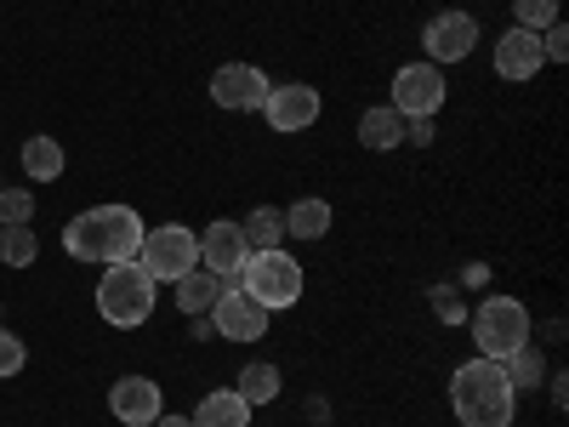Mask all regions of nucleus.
<instances>
[{"instance_id": "nucleus-1", "label": "nucleus", "mask_w": 569, "mask_h": 427, "mask_svg": "<svg viewBox=\"0 0 569 427\" xmlns=\"http://www.w3.org/2000/svg\"><path fill=\"white\" fill-rule=\"evenodd\" d=\"M142 217L131 206H91L80 217H69L63 228V251L74 262H131L142 246Z\"/></svg>"}, {"instance_id": "nucleus-2", "label": "nucleus", "mask_w": 569, "mask_h": 427, "mask_svg": "<svg viewBox=\"0 0 569 427\" xmlns=\"http://www.w3.org/2000/svg\"><path fill=\"white\" fill-rule=\"evenodd\" d=\"M450 405H456V421L461 427H512V405H518V388L507 383L501 359H467L456 365L450 376Z\"/></svg>"}, {"instance_id": "nucleus-3", "label": "nucleus", "mask_w": 569, "mask_h": 427, "mask_svg": "<svg viewBox=\"0 0 569 427\" xmlns=\"http://www.w3.org/2000/svg\"><path fill=\"white\" fill-rule=\"evenodd\" d=\"M240 291L251 297V302H262L268 314L273 308H291V302H302V291H308V274H302V262L284 251V246H273V251H251L246 262H240Z\"/></svg>"}, {"instance_id": "nucleus-4", "label": "nucleus", "mask_w": 569, "mask_h": 427, "mask_svg": "<svg viewBox=\"0 0 569 427\" xmlns=\"http://www.w3.org/2000/svg\"><path fill=\"white\" fill-rule=\"evenodd\" d=\"M467 325H472V348L485 359H507L530 342V308L518 297H485L467 314Z\"/></svg>"}, {"instance_id": "nucleus-5", "label": "nucleus", "mask_w": 569, "mask_h": 427, "mask_svg": "<svg viewBox=\"0 0 569 427\" xmlns=\"http://www.w3.org/2000/svg\"><path fill=\"white\" fill-rule=\"evenodd\" d=\"M98 314L120 330H137L142 319L154 314V279L142 274L137 262H109L103 285H98Z\"/></svg>"}, {"instance_id": "nucleus-6", "label": "nucleus", "mask_w": 569, "mask_h": 427, "mask_svg": "<svg viewBox=\"0 0 569 427\" xmlns=\"http://www.w3.org/2000/svg\"><path fill=\"white\" fill-rule=\"evenodd\" d=\"M131 262L149 274L154 285H177L182 274L200 268V234H194V228H177V222H171V228H149Z\"/></svg>"}, {"instance_id": "nucleus-7", "label": "nucleus", "mask_w": 569, "mask_h": 427, "mask_svg": "<svg viewBox=\"0 0 569 427\" xmlns=\"http://www.w3.org/2000/svg\"><path fill=\"white\" fill-rule=\"evenodd\" d=\"M445 69L439 63H410V69H399L393 75V109L405 115V120H433L439 109H445Z\"/></svg>"}, {"instance_id": "nucleus-8", "label": "nucleus", "mask_w": 569, "mask_h": 427, "mask_svg": "<svg viewBox=\"0 0 569 427\" xmlns=\"http://www.w3.org/2000/svg\"><path fill=\"white\" fill-rule=\"evenodd\" d=\"M211 319H217V337H228V342H262L268 337V308L251 302L240 285H222Z\"/></svg>"}, {"instance_id": "nucleus-9", "label": "nucleus", "mask_w": 569, "mask_h": 427, "mask_svg": "<svg viewBox=\"0 0 569 427\" xmlns=\"http://www.w3.org/2000/svg\"><path fill=\"white\" fill-rule=\"evenodd\" d=\"M211 98H217V109H233V115L262 109L268 103V75L251 69V63H222L211 75Z\"/></svg>"}, {"instance_id": "nucleus-10", "label": "nucleus", "mask_w": 569, "mask_h": 427, "mask_svg": "<svg viewBox=\"0 0 569 427\" xmlns=\"http://www.w3.org/2000/svg\"><path fill=\"white\" fill-rule=\"evenodd\" d=\"M427 63H461L472 46H479V23H472V12H445V18H433L427 23Z\"/></svg>"}, {"instance_id": "nucleus-11", "label": "nucleus", "mask_w": 569, "mask_h": 427, "mask_svg": "<svg viewBox=\"0 0 569 427\" xmlns=\"http://www.w3.org/2000/svg\"><path fill=\"white\" fill-rule=\"evenodd\" d=\"M547 69V58H541V29H507L501 40H496V75L501 80H536Z\"/></svg>"}, {"instance_id": "nucleus-12", "label": "nucleus", "mask_w": 569, "mask_h": 427, "mask_svg": "<svg viewBox=\"0 0 569 427\" xmlns=\"http://www.w3.org/2000/svg\"><path fill=\"white\" fill-rule=\"evenodd\" d=\"M262 115L273 131H308L319 120V91L313 86H268Z\"/></svg>"}, {"instance_id": "nucleus-13", "label": "nucleus", "mask_w": 569, "mask_h": 427, "mask_svg": "<svg viewBox=\"0 0 569 427\" xmlns=\"http://www.w3.org/2000/svg\"><path fill=\"white\" fill-rule=\"evenodd\" d=\"M246 257H251V246H246L240 222H211V228L200 234V268H206V274H217V279H233Z\"/></svg>"}, {"instance_id": "nucleus-14", "label": "nucleus", "mask_w": 569, "mask_h": 427, "mask_svg": "<svg viewBox=\"0 0 569 427\" xmlns=\"http://www.w3.org/2000/svg\"><path fill=\"white\" fill-rule=\"evenodd\" d=\"M109 410L126 427H149L160 416V388L149 383V376H120V383L109 388Z\"/></svg>"}, {"instance_id": "nucleus-15", "label": "nucleus", "mask_w": 569, "mask_h": 427, "mask_svg": "<svg viewBox=\"0 0 569 427\" xmlns=\"http://www.w3.org/2000/svg\"><path fill=\"white\" fill-rule=\"evenodd\" d=\"M194 427H251V405L233 394V388H217V394H206L200 399V410L188 416Z\"/></svg>"}, {"instance_id": "nucleus-16", "label": "nucleus", "mask_w": 569, "mask_h": 427, "mask_svg": "<svg viewBox=\"0 0 569 427\" xmlns=\"http://www.w3.org/2000/svg\"><path fill=\"white\" fill-rule=\"evenodd\" d=\"M359 142L365 149H376V155H388V149H399L405 142V115L388 103V109H365V120H359Z\"/></svg>"}, {"instance_id": "nucleus-17", "label": "nucleus", "mask_w": 569, "mask_h": 427, "mask_svg": "<svg viewBox=\"0 0 569 427\" xmlns=\"http://www.w3.org/2000/svg\"><path fill=\"white\" fill-rule=\"evenodd\" d=\"M217 297H222V279L206 274V268H194V274L177 279V308H182V314H211Z\"/></svg>"}, {"instance_id": "nucleus-18", "label": "nucleus", "mask_w": 569, "mask_h": 427, "mask_svg": "<svg viewBox=\"0 0 569 427\" xmlns=\"http://www.w3.org/2000/svg\"><path fill=\"white\" fill-rule=\"evenodd\" d=\"M284 234H291V240H325L330 234V206L325 200H297L291 211H284Z\"/></svg>"}, {"instance_id": "nucleus-19", "label": "nucleus", "mask_w": 569, "mask_h": 427, "mask_svg": "<svg viewBox=\"0 0 569 427\" xmlns=\"http://www.w3.org/2000/svg\"><path fill=\"white\" fill-rule=\"evenodd\" d=\"M23 171H29V182L63 177V149H58L52 137H29V142H23Z\"/></svg>"}, {"instance_id": "nucleus-20", "label": "nucleus", "mask_w": 569, "mask_h": 427, "mask_svg": "<svg viewBox=\"0 0 569 427\" xmlns=\"http://www.w3.org/2000/svg\"><path fill=\"white\" fill-rule=\"evenodd\" d=\"M34 257H40V234L29 222H7V228H0V262H7V268H29Z\"/></svg>"}, {"instance_id": "nucleus-21", "label": "nucleus", "mask_w": 569, "mask_h": 427, "mask_svg": "<svg viewBox=\"0 0 569 427\" xmlns=\"http://www.w3.org/2000/svg\"><path fill=\"white\" fill-rule=\"evenodd\" d=\"M240 234H246V246H251V251H273V246L284 240V211H273V206H257V211L240 222Z\"/></svg>"}, {"instance_id": "nucleus-22", "label": "nucleus", "mask_w": 569, "mask_h": 427, "mask_svg": "<svg viewBox=\"0 0 569 427\" xmlns=\"http://www.w3.org/2000/svg\"><path fill=\"white\" fill-rule=\"evenodd\" d=\"M233 394H240L251 410H257V405H273V399H279V370H273V365H246L240 383H233Z\"/></svg>"}, {"instance_id": "nucleus-23", "label": "nucleus", "mask_w": 569, "mask_h": 427, "mask_svg": "<svg viewBox=\"0 0 569 427\" xmlns=\"http://www.w3.org/2000/svg\"><path fill=\"white\" fill-rule=\"evenodd\" d=\"M501 370H507V383H512V388H541V383H547V359L530 354V342L518 348V354H507Z\"/></svg>"}, {"instance_id": "nucleus-24", "label": "nucleus", "mask_w": 569, "mask_h": 427, "mask_svg": "<svg viewBox=\"0 0 569 427\" xmlns=\"http://www.w3.org/2000/svg\"><path fill=\"white\" fill-rule=\"evenodd\" d=\"M512 18L518 29H547L558 23V0H512Z\"/></svg>"}, {"instance_id": "nucleus-25", "label": "nucleus", "mask_w": 569, "mask_h": 427, "mask_svg": "<svg viewBox=\"0 0 569 427\" xmlns=\"http://www.w3.org/2000/svg\"><path fill=\"white\" fill-rule=\"evenodd\" d=\"M0 217H7V222H29L34 217V200L23 195V188H0Z\"/></svg>"}, {"instance_id": "nucleus-26", "label": "nucleus", "mask_w": 569, "mask_h": 427, "mask_svg": "<svg viewBox=\"0 0 569 427\" xmlns=\"http://www.w3.org/2000/svg\"><path fill=\"white\" fill-rule=\"evenodd\" d=\"M541 58H547V63H563V58H569V29H563V23H547V29H541Z\"/></svg>"}, {"instance_id": "nucleus-27", "label": "nucleus", "mask_w": 569, "mask_h": 427, "mask_svg": "<svg viewBox=\"0 0 569 427\" xmlns=\"http://www.w3.org/2000/svg\"><path fill=\"white\" fill-rule=\"evenodd\" d=\"M18 370H23V342L12 330H0V376H18Z\"/></svg>"}, {"instance_id": "nucleus-28", "label": "nucleus", "mask_w": 569, "mask_h": 427, "mask_svg": "<svg viewBox=\"0 0 569 427\" xmlns=\"http://www.w3.org/2000/svg\"><path fill=\"white\" fill-rule=\"evenodd\" d=\"M405 137L410 142H433V126H427V120H405Z\"/></svg>"}, {"instance_id": "nucleus-29", "label": "nucleus", "mask_w": 569, "mask_h": 427, "mask_svg": "<svg viewBox=\"0 0 569 427\" xmlns=\"http://www.w3.org/2000/svg\"><path fill=\"white\" fill-rule=\"evenodd\" d=\"M439 314H445V319H461V314H467V308H461V302H456V297H445V291H439Z\"/></svg>"}, {"instance_id": "nucleus-30", "label": "nucleus", "mask_w": 569, "mask_h": 427, "mask_svg": "<svg viewBox=\"0 0 569 427\" xmlns=\"http://www.w3.org/2000/svg\"><path fill=\"white\" fill-rule=\"evenodd\" d=\"M149 427H194V421H188V416H166V410H160V416H154Z\"/></svg>"}]
</instances>
